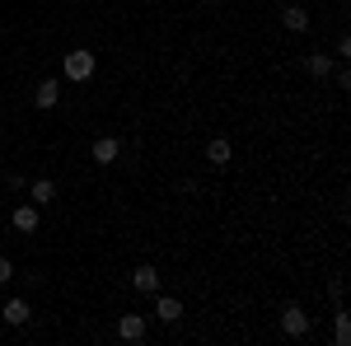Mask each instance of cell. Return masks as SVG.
<instances>
[{"instance_id":"7","label":"cell","mask_w":351,"mask_h":346,"mask_svg":"<svg viewBox=\"0 0 351 346\" xmlns=\"http://www.w3.org/2000/svg\"><path fill=\"white\" fill-rule=\"evenodd\" d=\"M33 103L43 108V112H52V108L61 103V80H43L38 89H33Z\"/></svg>"},{"instance_id":"14","label":"cell","mask_w":351,"mask_h":346,"mask_svg":"<svg viewBox=\"0 0 351 346\" xmlns=\"http://www.w3.org/2000/svg\"><path fill=\"white\" fill-rule=\"evenodd\" d=\"M332 342H337V346L351 342V319H347V314H337V319H332Z\"/></svg>"},{"instance_id":"5","label":"cell","mask_w":351,"mask_h":346,"mask_svg":"<svg viewBox=\"0 0 351 346\" xmlns=\"http://www.w3.org/2000/svg\"><path fill=\"white\" fill-rule=\"evenodd\" d=\"M117 337L122 342H145V314H117Z\"/></svg>"},{"instance_id":"1","label":"cell","mask_w":351,"mask_h":346,"mask_svg":"<svg viewBox=\"0 0 351 346\" xmlns=\"http://www.w3.org/2000/svg\"><path fill=\"white\" fill-rule=\"evenodd\" d=\"M94 71H99V52H89V47H75V52L61 56V75L71 84H89Z\"/></svg>"},{"instance_id":"12","label":"cell","mask_w":351,"mask_h":346,"mask_svg":"<svg viewBox=\"0 0 351 346\" xmlns=\"http://www.w3.org/2000/svg\"><path fill=\"white\" fill-rule=\"evenodd\" d=\"M304 71H309L314 80H328V75H332V56L328 52H309L304 56Z\"/></svg>"},{"instance_id":"11","label":"cell","mask_w":351,"mask_h":346,"mask_svg":"<svg viewBox=\"0 0 351 346\" xmlns=\"http://www.w3.org/2000/svg\"><path fill=\"white\" fill-rule=\"evenodd\" d=\"M206 160L216 164V169H225V164L234 160V145H230L225 136H211V140H206Z\"/></svg>"},{"instance_id":"15","label":"cell","mask_w":351,"mask_h":346,"mask_svg":"<svg viewBox=\"0 0 351 346\" xmlns=\"http://www.w3.org/2000/svg\"><path fill=\"white\" fill-rule=\"evenodd\" d=\"M10 281H14V262H10V258H0V286H10Z\"/></svg>"},{"instance_id":"4","label":"cell","mask_w":351,"mask_h":346,"mask_svg":"<svg viewBox=\"0 0 351 346\" xmlns=\"http://www.w3.org/2000/svg\"><path fill=\"white\" fill-rule=\"evenodd\" d=\"M10 225H14L19 234H38L43 215H38V206H33V201H24V206H14V215H10Z\"/></svg>"},{"instance_id":"2","label":"cell","mask_w":351,"mask_h":346,"mask_svg":"<svg viewBox=\"0 0 351 346\" xmlns=\"http://www.w3.org/2000/svg\"><path fill=\"white\" fill-rule=\"evenodd\" d=\"M309 328H314V323H309V314H304L300 304H286V309H281V337L304 342V337H309Z\"/></svg>"},{"instance_id":"16","label":"cell","mask_w":351,"mask_h":346,"mask_svg":"<svg viewBox=\"0 0 351 346\" xmlns=\"http://www.w3.org/2000/svg\"><path fill=\"white\" fill-rule=\"evenodd\" d=\"M0 150H5V140H0Z\"/></svg>"},{"instance_id":"3","label":"cell","mask_w":351,"mask_h":346,"mask_svg":"<svg viewBox=\"0 0 351 346\" xmlns=\"http://www.w3.org/2000/svg\"><path fill=\"white\" fill-rule=\"evenodd\" d=\"M132 286H136V295H155V291H160V267H155V262H141L132 271Z\"/></svg>"},{"instance_id":"10","label":"cell","mask_w":351,"mask_h":346,"mask_svg":"<svg viewBox=\"0 0 351 346\" xmlns=\"http://www.w3.org/2000/svg\"><path fill=\"white\" fill-rule=\"evenodd\" d=\"M281 24H286V33H309V10L304 5H286L281 10Z\"/></svg>"},{"instance_id":"9","label":"cell","mask_w":351,"mask_h":346,"mask_svg":"<svg viewBox=\"0 0 351 346\" xmlns=\"http://www.w3.org/2000/svg\"><path fill=\"white\" fill-rule=\"evenodd\" d=\"M155 319L173 328V323L183 319V299H173V295H160V299H155Z\"/></svg>"},{"instance_id":"13","label":"cell","mask_w":351,"mask_h":346,"mask_svg":"<svg viewBox=\"0 0 351 346\" xmlns=\"http://www.w3.org/2000/svg\"><path fill=\"white\" fill-rule=\"evenodd\" d=\"M28 319H33L28 299H10V304H5V323H10V328H24Z\"/></svg>"},{"instance_id":"8","label":"cell","mask_w":351,"mask_h":346,"mask_svg":"<svg viewBox=\"0 0 351 346\" xmlns=\"http://www.w3.org/2000/svg\"><path fill=\"white\" fill-rule=\"evenodd\" d=\"M56 192H61V187H56L52 178H38V183L28 187V201H33V206L43 211V206H52V201H56Z\"/></svg>"},{"instance_id":"6","label":"cell","mask_w":351,"mask_h":346,"mask_svg":"<svg viewBox=\"0 0 351 346\" xmlns=\"http://www.w3.org/2000/svg\"><path fill=\"white\" fill-rule=\"evenodd\" d=\"M89 155H94V164H117V155H122V140H117V136H99Z\"/></svg>"}]
</instances>
